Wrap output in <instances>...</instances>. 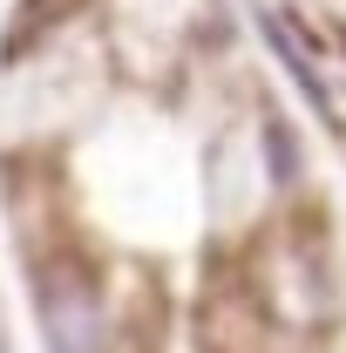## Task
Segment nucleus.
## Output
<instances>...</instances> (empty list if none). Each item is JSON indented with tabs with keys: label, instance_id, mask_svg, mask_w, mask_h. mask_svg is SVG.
<instances>
[{
	"label": "nucleus",
	"instance_id": "1",
	"mask_svg": "<svg viewBox=\"0 0 346 353\" xmlns=\"http://www.w3.org/2000/svg\"><path fill=\"white\" fill-rule=\"evenodd\" d=\"M61 14H75V0H28V7H21V21H14V34H7V54L28 41L34 28H54Z\"/></svg>",
	"mask_w": 346,
	"mask_h": 353
}]
</instances>
